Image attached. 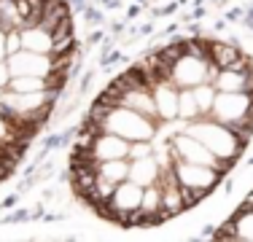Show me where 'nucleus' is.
Returning a JSON list of instances; mask_svg holds the SVG:
<instances>
[{"label": "nucleus", "mask_w": 253, "mask_h": 242, "mask_svg": "<svg viewBox=\"0 0 253 242\" xmlns=\"http://www.w3.org/2000/svg\"><path fill=\"white\" fill-rule=\"evenodd\" d=\"M154 102H156V116L159 121L170 124L178 119V86L172 81H156L151 86Z\"/></svg>", "instance_id": "obj_8"}, {"label": "nucleus", "mask_w": 253, "mask_h": 242, "mask_svg": "<svg viewBox=\"0 0 253 242\" xmlns=\"http://www.w3.org/2000/svg\"><path fill=\"white\" fill-rule=\"evenodd\" d=\"M183 132L191 137H197V140H202L218 159L229 161V164H234V161L240 159V154H243V148H245V143L240 140L226 124H221V121H215V119H200L197 116L194 121H186Z\"/></svg>", "instance_id": "obj_1"}, {"label": "nucleus", "mask_w": 253, "mask_h": 242, "mask_svg": "<svg viewBox=\"0 0 253 242\" xmlns=\"http://www.w3.org/2000/svg\"><path fill=\"white\" fill-rule=\"evenodd\" d=\"M172 169H175V178L180 186H189V189H197L208 197L215 186L224 180V175L213 167L205 164H194V161H183V159H172Z\"/></svg>", "instance_id": "obj_3"}, {"label": "nucleus", "mask_w": 253, "mask_h": 242, "mask_svg": "<svg viewBox=\"0 0 253 242\" xmlns=\"http://www.w3.org/2000/svg\"><path fill=\"white\" fill-rule=\"evenodd\" d=\"M243 16H245L243 8H229V11H226V19H229V22H243Z\"/></svg>", "instance_id": "obj_22"}, {"label": "nucleus", "mask_w": 253, "mask_h": 242, "mask_svg": "<svg viewBox=\"0 0 253 242\" xmlns=\"http://www.w3.org/2000/svg\"><path fill=\"white\" fill-rule=\"evenodd\" d=\"M191 92H194V100H197V108H200V116L213 111V102H215V94H218V89L213 86V83H197V86H191Z\"/></svg>", "instance_id": "obj_16"}, {"label": "nucleus", "mask_w": 253, "mask_h": 242, "mask_svg": "<svg viewBox=\"0 0 253 242\" xmlns=\"http://www.w3.org/2000/svg\"><path fill=\"white\" fill-rule=\"evenodd\" d=\"M8 68L14 76H49L57 68V59L51 54H41V51H30V48H19L16 54H8Z\"/></svg>", "instance_id": "obj_5"}, {"label": "nucleus", "mask_w": 253, "mask_h": 242, "mask_svg": "<svg viewBox=\"0 0 253 242\" xmlns=\"http://www.w3.org/2000/svg\"><path fill=\"white\" fill-rule=\"evenodd\" d=\"M159 172H162V167H159V161L154 159V154L143 156V159H129V180L140 183L143 189L156 183V180H159Z\"/></svg>", "instance_id": "obj_9"}, {"label": "nucleus", "mask_w": 253, "mask_h": 242, "mask_svg": "<svg viewBox=\"0 0 253 242\" xmlns=\"http://www.w3.org/2000/svg\"><path fill=\"white\" fill-rule=\"evenodd\" d=\"M0 59H5V30L0 27Z\"/></svg>", "instance_id": "obj_24"}, {"label": "nucleus", "mask_w": 253, "mask_h": 242, "mask_svg": "<svg viewBox=\"0 0 253 242\" xmlns=\"http://www.w3.org/2000/svg\"><path fill=\"white\" fill-rule=\"evenodd\" d=\"M251 105H253V94H248V92H218L210 113H213L215 121L232 126V124H237V121H243L245 111H248Z\"/></svg>", "instance_id": "obj_4"}, {"label": "nucleus", "mask_w": 253, "mask_h": 242, "mask_svg": "<svg viewBox=\"0 0 253 242\" xmlns=\"http://www.w3.org/2000/svg\"><path fill=\"white\" fill-rule=\"evenodd\" d=\"M51 46H54V35L49 33V30L38 27V24L22 30V48L41 51V54H51Z\"/></svg>", "instance_id": "obj_10"}, {"label": "nucleus", "mask_w": 253, "mask_h": 242, "mask_svg": "<svg viewBox=\"0 0 253 242\" xmlns=\"http://www.w3.org/2000/svg\"><path fill=\"white\" fill-rule=\"evenodd\" d=\"M22 48V30H5V57Z\"/></svg>", "instance_id": "obj_18"}, {"label": "nucleus", "mask_w": 253, "mask_h": 242, "mask_svg": "<svg viewBox=\"0 0 253 242\" xmlns=\"http://www.w3.org/2000/svg\"><path fill=\"white\" fill-rule=\"evenodd\" d=\"M100 126L105 132H113V135L129 140V143L132 140H151L156 135V119H148L126 105H111V111L105 113Z\"/></svg>", "instance_id": "obj_2"}, {"label": "nucleus", "mask_w": 253, "mask_h": 242, "mask_svg": "<svg viewBox=\"0 0 253 242\" xmlns=\"http://www.w3.org/2000/svg\"><path fill=\"white\" fill-rule=\"evenodd\" d=\"M129 154V140L113 135V132H100L89 145V159L108 161V159H124Z\"/></svg>", "instance_id": "obj_7"}, {"label": "nucleus", "mask_w": 253, "mask_h": 242, "mask_svg": "<svg viewBox=\"0 0 253 242\" xmlns=\"http://www.w3.org/2000/svg\"><path fill=\"white\" fill-rule=\"evenodd\" d=\"M213 86L218 89V92H245V89H248V73L221 68V73L213 81Z\"/></svg>", "instance_id": "obj_11"}, {"label": "nucleus", "mask_w": 253, "mask_h": 242, "mask_svg": "<svg viewBox=\"0 0 253 242\" xmlns=\"http://www.w3.org/2000/svg\"><path fill=\"white\" fill-rule=\"evenodd\" d=\"M197 116H200V108H197V100H194V92H191V86L178 89V119L194 121Z\"/></svg>", "instance_id": "obj_15"}, {"label": "nucleus", "mask_w": 253, "mask_h": 242, "mask_svg": "<svg viewBox=\"0 0 253 242\" xmlns=\"http://www.w3.org/2000/svg\"><path fill=\"white\" fill-rule=\"evenodd\" d=\"M140 3H137V5H129V11H126V19H137V16H140Z\"/></svg>", "instance_id": "obj_23"}, {"label": "nucleus", "mask_w": 253, "mask_h": 242, "mask_svg": "<svg viewBox=\"0 0 253 242\" xmlns=\"http://www.w3.org/2000/svg\"><path fill=\"white\" fill-rule=\"evenodd\" d=\"M240 48L234 43H224V40H210V62H215L218 68H229L234 59L240 57Z\"/></svg>", "instance_id": "obj_12"}, {"label": "nucleus", "mask_w": 253, "mask_h": 242, "mask_svg": "<svg viewBox=\"0 0 253 242\" xmlns=\"http://www.w3.org/2000/svg\"><path fill=\"white\" fill-rule=\"evenodd\" d=\"M11 92H43V89H49V81H46L43 76H14L8 83Z\"/></svg>", "instance_id": "obj_14"}, {"label": "nucleus", "mask_w": 253, "mask_h": 242, "mask_svg": "<svg viewBox=\"0 0 253 242\" xmlns=\"http://www.w3.org/2000/svg\"><path fill=\"white\" fill-rule=\"evenodd\" d=\"M16 202H19V191H16V194H11V197H5V199H3V204H0V210H11Z\"/></svg>", "instance_id": "obj_21"}, {"label": "nucleus", "mask_w": 253, "mask_h": 242, "mask_svg": "<svg viewBox=\"0 0 253 242\" xmlns=\"http://www.w3.org/2000/svg\"><path fill=\"white\" fill-rule=\"evenodd\" d=\"M154 148H151V140H132L129 143V154L126 159H143V156H151Z\"/></svg>", "instance_id": "obj_17"}, {"label": "nucleus", "mask_w": 253, "mask_h": 242, "mask_svg": "<svg viewBox=\"0 0 253 242\" xmlns=\"http://www.w3.org/2000/svg\"><path fill=\"white\" fill-rule=\"evenodd\" d=\"M97 169L100 175H105V178L116 180V183H122V180L129 178V159H108V161H97Z\"/></svg>", "instance_id": "obj_13"}, {"label": "nucleus", "mask_w": 253, "mask_h": 242, "mask_svg": "<svg viewBox=\"0 0 253 242\" xmlns=\"http://www.w3.org/2000/svg\"><path fill=\"white\" fill-rule=\"evenodd\" d=\"M11 78H14V73H11V68H8V59H0V92L8 89Z\"/></svg>", "instance_id": "obj_19"}, {"label": "nucleus", "mask_w": 253, "mask_h": 242, "mask_svg": "<svg viewBox=\"0 0 253 242\" xmlns=\"http://www.w3.org/2000/svg\"><path fill=\"white\" fill-rule=\"evenodd\" d=\"M84 19H86L89 24H100V22H102L100 8H94V5H86V8H84Z\"/></svg>", "instance_id": "obj_20"}, {"label": "nucleus", "mask_w": 253, "mask_h": 242, "mask_svg": "<svg viewBox=\"0 0 253 242\" xmlns=\"http://www.w3.org/2000/svg\"><path fill=\"white\" fill-rule=\"evenodd\" d=\"M208 62H210V59H205V57L183 54V57L172 65V83H175L178 89L205 83V81H208Z\"/></svg>", "instance_id": "obj_6"}]
</instances>
